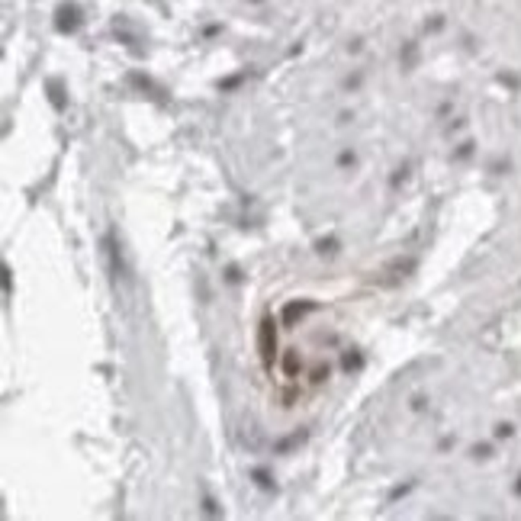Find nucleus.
Instances as JSON below:
<instances>
[{
	"mask_svg": "<svg viewBox=\"0 0 521 521\" xmlns=\"http://www.w3.org/2000/svg\"><path fill=\"white\" fill-rule=\"evenodd\" d=\"M258 348H260V361L264 367H274V357H277V328H274V319L264 316L260 319V332H258Z\"/></svg>",
	"mask_w": 521,
	"mask_h": 521,
	"instance_id": "obj_1",
	"label": "nucleus"
},
{
	"mask_svg": "<svg viewBox=\"0 0 521 521\" xmlns=\"http://www.w3.org/2000/svg\"><path fill=\"white\" fill-rule=\"evenodd\" d=\"M81 23H84V17H81V7H75V3H61L55 10V29L59 33H77Z\"/></svg>",
	"mask_w": 521,
	"mask_h": 521,
	"instance_id": "obj_2",
	"label": "nucleus"
},
{
	"mask_svg": "<svg viewBox=\"0 0 521 521\" xmlns=\"http://www.w3.org/2000/svg\"><path fill=\"white\" fill-rule=\"evenodd\" d=\"M309 309H316V303H290L283 309V322H293L296 316H303V312H309Z\"/></svg>",
	"mask_w": 521,
	"mask_h": 521,
	"instance_id": "obj_3",
	"label": "nucleus"
},
{
	"mask_svg": "<svg viewBox=\"0 0 521 521\" xmlns=\"http://www.w3.org/2000/svg\"><path fill=\"white\" fill-rule=\"evenodd\" d=\"M49 97H52V103H55V109H65V97H61L59 81H49Z\"/></svg>",
	"mask_w": 521,
	"mask_h": 521,
	"instance_id": "obj_4",
	"label": "nucleus"
},
{
	"mask_svg": "<svg viewBox=\"0 0 521 521\" xmlns=\"http://www.w3.org/2000/svg\"><path fill=\"white\" fill-rule=\"evenodd\" d=\"M254 479H258L260 489H270V479H267V470H254Z\"/></svg>",
	"mask_w": 521,
	"mask_h": 521,
	"instance_id": "obj_5",
	"label": "nucleus"
},
{
	"mask_svg": "<svg viewBox=\"0 0 521 521\" xmlns=\"http://www.w3.org/2000/svg\"><path fill=\"white\" fill-rule=\"evenodd\" d=\"M238 81H242V75L228 77V81H222V91H232V87H238Z\"/></svg>",
	"mask_w": 521,
	"mask_h": 521,
	"instance_id": "obj_6",
	"label": "nucleus"
},
{
	"mask_svg": "<svg viewBox=\"0 0 521 521\" xmlns=\"http://www.w3.org/2000/svg\"><path fill=\"white\" fill-rule=\"evenodd\" d=\"M345 367H348V370H351V367H361V357H357V354L351 357V354H348V357H345Z\"/></svg>",
	"mask_w": 521,
	"mask_h": 521,
	"instance_id": "obj_7",
	"label": "nucleus"
},
{
	"mask_svg": "<svg viewBox=\"0 0 521 521\" xmlns=\"http://www.w3.org/2000/svg\"><path fill=\"white\" fill-rule=\"evenodd\" d=\"M319 251H335V238H328V242H319Z\"/></svg>",
	"mask_w": 521,
	"mask_h": 521,
	"instance_id": "obj_8",
	"label": "nucleus"
}]
</instances>
